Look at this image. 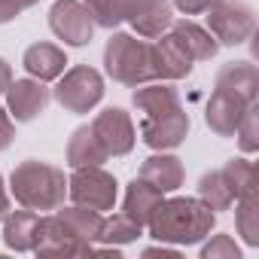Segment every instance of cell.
Listing matches in <instances>:
<instances>
[{
  "label": "cell",
  "mask_w": 259,
  "mask_h": 259,
  "mask_svg": "<svg viewBox=\"0 0 259 259\" xmlns=\"http://www.w3.org/2000/svg\"><path fill=\"white\" fill-rule=\"evenodd\" d=\"M10 213V195H7V186H4V177H0V220Z\"/></svg>",
  "instance_id": "cell-36"
},
{
  "label": "cell",
  "mask_w": 259,
  "mask_h": 259,
  "mask_svg": "<svg viewBox=\"0 0 259 259\" xmlns=\"http://www.w3.org/2000/svg\"><path fill=\"white\" fill-rule=\"evenodd\" d=\"M207 31L223 46H241L256 31V16L244 0H220L207 10Z\"/></svg>",
  "instance_id": "cell-5"
},
{
  "label": "cell",
  "mask_w": 259,
  "mask_h": 259,
  "mask_svg": "<svg viewBox=\"0 0 259 259\" xmlns=\"http://www.w3.org/2000/svg\"><path fill=\"white\" fill-rule=\"evenodd\" d=\"M153 49H156V76L159 79H165V82H171V79H183V76H189V70H192V58H189V52L165 31L162 37H156V43H153Z\"/></svg>",
  "instance_id": "cell-15"
},
{
  "label": "cell",
  "mask_w": 259,
  "mask_h": 259,
  "mask_svg": "<svg viewBox=\"0 0 259 259\" xmlns=\"http://www.w3.org/2000/svg\"><path fill=\"white\" fill-rule=\"evenodd\" d=\"M101 98H104V79L95 67L76 64V67H70L67 73L58 76L55 101L67 113H89L92 107H98Z\"/></svg>",
  "instance_id": "cell-4"
},
{
  "label": "cell",
  "mask_w": 259,
  "mask_h": 259,
  "mask_svg": "<svg viewBox=\"0 0 259 259\" xmlns=\"http://www.w3.org/2000/svg\"><path fill=\"white\" fill-rule=\"evenodd\" d=\"M247 101H241L238 95L232 92H223V89H213L207 107H204V122L213 135L220 138H235V128L241 122V116L247 113Z\"/></svg>",
  "instance_id": "cell-11"
},
{
  "label": "cell",
  "mask_w": 259,
  "mask_h": 259,
  "mask_svg": "<svg viewBox=\"0 0 259 259\" xmlns=\"http://www.w3.org/2000/svg\"><path fill=\"white\" fill-rule=\"evenodd\" d=\"M132 101H135V107L144 113V119H165V116L183 110L177 89L168 85L165 79H156V82H150V85H141Z\"/></svg>",
  "instance_id": "cell-13"
},
{
  "label": "cell",
  "mask_w": 259,
  "mask_h": 259,
  "mask_svg": "<svg viewBox=\"0 0 259 259\" xmlns=\"http://www.w3.org/2000/svg\"><path fill=\"white\" fill-rule=\"evenodd\" d=\"M16 138V125H13V116L7 107H0V153H4Z\"/></svg>",
  "instance_id": "cell-32"
},
{
  "label": "cell",
  "mask_w": 259,
  "mask_h": 259,
  "mask_svg": "<svg viewBox=\"0 0 259 259\" xmlns=\"http://www.w3.org/2000/svg\"><path fill=\"white\" fill-rule=\"evenodd\" d=\"M162 198H165V192L162 189H156L153 183H147V180H132L128 183V189H125V201H122V213L128 217V220H135L138 226H147L150 223V217H153V210L162 204Z\"/></svg>",
  "instance_id": "cell-18"
},
{
  "label": "cell",
  "mask_w": 259,
  "mask_h": 259,
  "mask_svg": "<svg viewBox=\"0 0 259 259\" xmlns=\"http://www.w3.org/2000/svg\"><path fill=\"white\" fill-rule=\"evenodd\" d=\"M22 64H25V70H28L34 79L49 82V79H58V76L64 73L67 55H64V49H58L55 43H34V46L25 49Z\"/></svg>",
  "instance_id": "cell-17"
},
{
  "label": "cell",
  "mask_w": 259,
  "mask_h": 259,
  "mask_svg": "<svg viewBox=\"0 0 259 259\" xmlns=\"http://www.w3.org/2000/svg\"><path fill=\"white\" fill-rule=\"evenodd\" d=\"M217 213L201 198H162L147 229L162 244H198L210 235Z\"/></svg>",
  "instance_id": "cell-1"
},
{
  "label": "cell",
  "mask_w": 259,
  "mask_h": 259,
  "mask_svg": "<svg viewBox=\"0 0 259 259\" xmlns=\"http://www.w3.org/2000/svg\"><path fill=\"white\" fill-rule=\"evenodd\" d=\"M220 171H223V177H226V183H229V189H232L235 198H238L247 186L259 183V177H256V165L247 162V159H232V162H226V168H220Z\"/></svg>",
  "instance_id": "cell-28"
},
{
  "label": "cell",
  "mask_w": 259,
  "mask_h": 259,
  "mask_svg": "<svg viewBox=\"0 0 259 259\" xmlns=\"http://www.w3.org/2000/svg\"><path fill=\"white\" fill-rule=\"evenodd\" d=\"M10 189L22 207L40 213V210H55L64 204L67 180H64V171H58L55 165L28 159L16 165V171L10 174Z\"/></svg>",
  "instance_id": "cell-2"
},
{
  "label": "cell",
  "mask_w": 259,
  "mask_h": 259,
  "mask_svg": "<svg viewBox=\"0 0 259 259\" xmlns=\"http://www.w3.org/2000/svg\"><path fill=\"white\" fill-rule=\"evenodd\" d=\"M82 4H85V10L92 13L95 25L113 31L116 25H122L128 16H132V10L141 4V0H82Z\"/></svg>",
  "instance_id": "cell-25"
},
{
  "label": "cell",
  "mask_w": 259,
  "mask_h": 259,
  "mask_svg": "<svg viewBox=\"0 0 259 259\" xmlns=\"http://www.w3.org/2000/svg\"><path fill=\"white\" fill-rule=\"evenodd\" d=\"M49 89L40 79H16L7 89V110L16 122H31L49 107Z\"/></svg>",
  "instance_id": "cell-10"
},
{
  "label": "cell",
  "mask_w": 259,
  "mask_h": 259,
  "mask_svg": "<svg viewBox=\"0 0 259 259\" xmlns=\"http://www.w3.org/2000/svg\"><path fill=\"white\" fill-rule=\"evenodd\" d=\"M55 217H58V220H61L76 238H82L85 244L98 241V232H101V223H104L101 210H92V207L76 204V207H64V210H58Z\"/></svg>",
  "instance_id": "cell-24"
},
{
  "label": "cell",
  "mask_w": 259,
  "mask_h": 259,
  "mask_svg": "<svg viewBox=\"0 0 259 259\" xmlns=\"http://www.w3.org/2000/svg\"><path fill=\"white\" fill-rule=\"evenodd\" d=\"M125 22L132 25L141 37L156 40V37H162V34L171 28L174 10H171L168 0H141V4L132 10V16H128Z\"/></svg>",
  "instance_id": "cell-14"
},
{
  "label": "cell",
  "mask_w": 259,
  "mask_h": 259,
  "mask_svg": "<svg viewBox=\"0 0 259 259\" xmlns=\"http://www.w3.org/2000/svg\"><path fill=\"white\" fill-rule=\"evenodd\" d=\"M49 28L67 46H85L95 34V19L82 0H55L49 10Z\"/></svg>",
  "instance_id": "cell-7"
},
{
  "label": "cell",
  "mask_w": 259,
  "mask_h": 259,
  "mask_svg": "<svg viewBox=\"0 0 259 259\" xmlns=\"http://www.w3.org/2000/svg\"><path fill=\"white\" fill-rule=\"evenodd\" d=\"M168 34H171V37H174L186 52H189V58H192V61H207V58H213V55H217V49H220V43L213 40V34H210L207 28H201V25L189 22V19L171 22Z\"/></svg>",
  "instance_id": "cell-19"
},
{
  "label": "cell",
  "mask_w": 259,
  "mask_h": 259,
  "mask_svg": "<svg viewBox=\"0 0 259 259\" xmlns=\"http://www.w3.org/2000/svg\"><path fill=\"white\" fill-rule=\"evenodd\" d=\"M144 256H174V259H177V250H174V247H165V244L159 241V247H147Z\"/></svg>",
  "instance_id": "cell-35"
},
{
  "label": "cell",
  "mask_w": 259,
  "mask_h": 259,
  "mask_svg": "<svg viewBox=\"0 0 259 259\" xmlns=\"http://www.w3.org/2000/svg\"><path fill=\"white\" fill-rule=\"evenodd\" d=\"M141 135H144V144L153 147V150H174L189 135V116L183 110H177L165 119H144Z\"/></svg>",
  "instance_id": "cell-12"
},
{
  "label": "cell",
  "mask_w": 259,
  "mask_h": 259,
  "mask_svg": "<svg viewBox=\"0 0 259 259\" xmlns=\"http://www.w3.org/2000/svg\"><path fill=\"white\" fill-rule=\"evenodd\" d=\"M104 67L122 85H144L156 82V49L147 40L132 34H113L104 46Z\"/></svg>",
  "instance_id": "cell-3"
},
{
  "label": "cell",
  "mask_w": 259,
  "mask_h": 259,
  "mask_svg": "<svg viewBox=\"0 0 259 259\" xmlns=\"http://www.w3.org/2000/svg\"><path fill=\"white\" fill-rule=\"evenodd\" d=\"M217 89L232 92L247 104H256V95H259V70H256V64H250V61L223 64L220 73H217Z\"/></svg>",
  "instance_id": "cell-16"
},
{
  "label": "cell",
  "mask_w": 259,
  "mask_h": 259,
  "mask_svg": "<svg viewBox=\"0 0 259 259\" xmlns=\"http://www.w3.org/2000/svg\"><path fill=\"white\" fill-rule=\"evenodd\" d=\"M10 82H13V70H10V64L4 58H0V95L10 89Z\"/></svg>",
  "instance_id": "cell-34"
},
{
  "label": "cell",
  "mask_w": 259,
  "mask_h": 259,
  "mask_svg": "<svg viewBox=\"0 0 259 259\" xmlns=\"http://www.w3.org/2000/svg\"><path fill=\"white\" fill-rule=\"evenodd\" d=\"M141 180L153 183V186L162 189V192H174V189L183 186V165H180L177 156L159 150L156 156L144 159V165H141Z\"/></svg>",
  "instance_id": "cell-20"
},
{
  "label": "cell",
  "mask_w": 259,
  "mask_h": 259,
  "mask_svg": "<svg viewBox=\"0 0 259 259\" xmlns=\"http://www.w3.org/2000/svg\"><path fill=\"white\" fill-rule=\"evenodd\" d=\"M213 4H220V0H174V7H177L183 16H201V13H207Z\"/></svg>",
  "instance_id": "cell-33"
},
{
  "label": "cell",
  "mask_w": 259,
  "mask_h": 259,
  "mask_svg": "<svg viewBox=\"0 0 259 259\" xmlns=\"http://www.w3.org/2000/svg\"><path fill=\"white\" fill-rule=\"evenodd\" d=\"M201 259H241V250L229 235H213L201 247Z\"/></svg>",
  "instance_id": "cell-30"
},
{
  "label": "cell",
  "mask_w": 259,
  "mask_h": 259,
  "mask_svg": "<svg viewBox=\"0 0 259 259\" xmlns=\"http://www.w3.org/2000/svg\"><path fill=\"white\" fill-rule=\"evenodd\" d=\"M92 132L107 156H128L135 150V122L122 107H107L92 119Z\"/></svg>",
  "instance_id": "cell-8"
},
{
  "label": "cell",
  "mask_w": 259,
  "mask_h": 259,
  "mask_svg": "<svg viewBox=\"0 0 259 259\" xmlns=\"http://www.w3.org/2000/svg\"><path fill=\"white\" fill-rule=\"evenodd\" d=\"M67 192L73 204H82L92 210H113L119 183L101 165H85V168H73V177L67 180Z\"/></svg>",
  "instance_id": "cell-6"
},
{
  "label": "cell",
  "mask_w": 259,
  "mask_h": 259,
  "mask_svg": "<svg viewBox=\"0 0 259 259\" xmlns=\"http://www.w3.org/2000/svg\"><path fill=\"white\" fill-rule=\"evenodd\" d=\"M235 201H238L235 220H238L241 238H244L250 247H259V183L247 186Z\"/></svg>",
  "instance_id": "cell-23"
},
{
  "label": "cell",
  "mask_w": 259,
  "mask_h": 259,
  "mask_svg": "<svg viewBox=\"0 0 259 259\" xmlns=\"http://www.w3.org/2000/svg\"><path fill=\"white\" fill-rule=\"evenodd\" d=\"M37 229H40V213L37 210H10L4 217V244L16 253H28L34 250L37 241Z\"/></svg>",
  "instance_id": "cell-21"
},
{
  "label": "cell",
  "mask_w": 259,
  "mask_h": 259,
  "mask_svg": "<svg viewBox=\"0 0 259 259\" xmlns=\"http://www.w3.org/2000/svg\"><path fill=\"white\" fill-rule=\"evenodd\" d=\"M107 150L101 147V141L95 138L92 125H79L67 141V165L70 168H85V165H101L107 162Z\"/></svg>",
  "instance_id": "cell-22"
},
{
  "label": "cell",
  "mask_w": 259,
  "mask_h": 259,
  "mask_svg": "<svg viewBox=\"0 0 259 259\" xmlns=\"http://www.w3.org/2000/svg\"><path fill=\"white\" fill-rule=\"evenodd\" d=\"M235 135H238V147L244 153H256L259 150V107L250 104L247 113L241 116L238 128H235Z\"/></svg>",
  "instance_id": "cell-29"
},
{
  "label": "cell",
  "mask_w": 259,
  "mask_h": 259,
  "mask_svg": "<svg viewBox=\"0 0 259 259\" xmlns=\"http://www.w3.org/2000/svg\"><path fill=\"white\" fill-rule=\"evenodd\" d=\"M34 4H40V0H0V25H7V22H13L16 16H22L28 7H34Z\"/></svg>",
  "instance_id": "cell-31"
},
{
  "label": "cell",
  "mask_w": 259,
  "mask_h": 259,
  "mask_svg": "<svg viewBox=\"0 0 259 259\" xmlns=\"http://www.w3.org/2000/svg\"><path fill=\"white\" fill-rule=\"evenodd\" d=\"M198 198H201L213 213H217V210H229L232 201H235V195H232V189H229L223 171H207V174L198 180Z\"/></svg>",
  "instance_id": "cell-26"
},
{
  "label": "cell",
  "mask_w": 259,
  "mask_h": 259,
  "mask_svg": "<svg viewBox=\"0 0 259 259\" xmlns=\"http://www.w3.org/2000/svg\"><path fill=\"white\" fill-rule=\"evenodd\" d=\"M95 247L76 238L58 217H40L34 253L37 256H89Z\"/></svg>",
  "instance_id": "cell-9"
},
{
  "label": "cell",
  "mask_w": 259,
  "mask_h": 259,
  "mask_svg": "<svg viewBox=\"0 0 259 259\" xmlns=\"http://www.w3.org/2000/svg\"><path fill=\"white\" fill-rule=\"evenodd\" d=\"M141 232H144V226H138L135 220H128L125 213H113L110 220L101 223L98 241H104L110 247H116V244H132V241L141 238Z\"/></svg>",
  "instance_id": "cell-27"
}]
</instances>
